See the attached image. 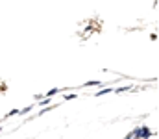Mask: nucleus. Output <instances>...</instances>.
Instances as JSON below:
<instances>
[{
  "instance_id": "nucleus-1",
  "label": "nucleus",
  "mask_w": 159,
  "mask_h": 139,
  "mask_svg": "<svg viewBox=\"0 0 159 139\" xmlns=\"http://www.w3.org/2000/svg\"><path fill=\"white\" fill-rule=\"evenodd\" d=\"M152 137V130L148 126H141V139H150Z\"/></svg>"
},
{
  "instance_id": "nucleus-2",
  "label": "nucleus",
  "mask_w": 159,
  "mask_h": 139,
  "mask_svg": "<svg viewBox=\"0 0 159 139\" xmlns=\"http://www.w3.org/2000/svg\"><path fill=\"white\" fill-rule=\"evenodd\" d=\"M109 93H113L111 87H106V89H100V91L94 93V96H104V95H109Z\"/></svg>"
},
{
  "instance_id": "nucleus-3",
  "label": "nucleus",
  "mask_w": 159,
  "mask_h": 139,
  "mask_svg": "<svg viewBox=\"0 0 159 139\" xmlns=\"http://www.w3.org/2000/svg\"><path fill=\"white\" fill-rule=\"evenodd\" d=\"M93 86L98 87V86H102V82H98V80H91V82H85V84H83V87H93Z\"/></svg>"
},
{
  "instance_id": "nucleus-4",
  "label": "nucleus",
  "mask_w": 159,
  "mask_h": 139,
  "mask_svg": "<svg viewBox=\"0 0 159 139\" xmlns=\"http://www.w3.org/2000/svg\"><path fill=\"white\" fill-rule=\"evenodd\" d=\"M57 93H61V89L59 87H54V89H50V91H46V95L44 96H48V98H52L54 95H57Z\"/></svg>"
},
{
  "instance_id": "nucleus-5",
  "label": "nucleus",
  "mask_w": 159,
  "mask_h": 139,
  "mask_svg": "<svg viewBox=\"0 0 159 139\" xmlns=\"http://www.w3.org/2000/svg\"><path fill=\"white\" fill-rule=\"evenodd\" d=\"M131 87L129 86H122V87H117V89H113V93H124V91H129Z\"/></svg>"
},
{
  "instance_id": "nucleus-6",
  "label": "nucleus",
  "mask_w": 159,
  "mask_h": 139,
  "mask_svg": "<svg viewBox=\"0 0 159 139\" xmlns=\"http://www.w3.org/2000/svg\"><path fill=\"white\" fill-rule=\"evenodd\" d=\"M19 111H20V109H17V108H15V109H11V111L6 115V119H9V117H13V115H19Z\"/></svg>"
},
{
  "instance_id": "nucleus-7",
  "label": "nucleus",
  "mask_w": 159,
  "mask_h": 139,
  "mask_svg": "<svg viewBox=\"0 0 159 139\" xmlns=\"http://www.w3.org/2000/svg\"><path fill=\"white\" fill-rule=\"evenodd\" d=\"M54 108H56V106H44V108L41 109V113H39V115H44L46 111H50V109H54Z\"/></svg>"
},
{
  "instance_id": "nucleus-8",
  "label": "nucleus",
  "mask_w": 159,
  "mask_h": 139,
  "mask_svg": "<svg viewBox=\"0 0 159 139\" xmlns=\"http://www.w3.org/2000/svg\"><path fill=\"white\" fill-rule=\"evenodd\" d=\"M30 109H32V106H28V108H24V109H20V111H19V115H26V113H28Z\"/></svg>"
},
{
  "instance_id": "nucleus-9",
  "label": "nucleus",
  "mask_w": 159,
  "mask_h": 139,
  "mask_svg": "<svg viewBox=\"0 0 159 139\" xmlns=\"http://www.w3.org/2000/svg\"><path fill=\"white\" fill-rule=\"evenodd\" d=\"M76 98V95L74 93H70V95H65V100H74Z\"/></svg>"
}]
</instances>
